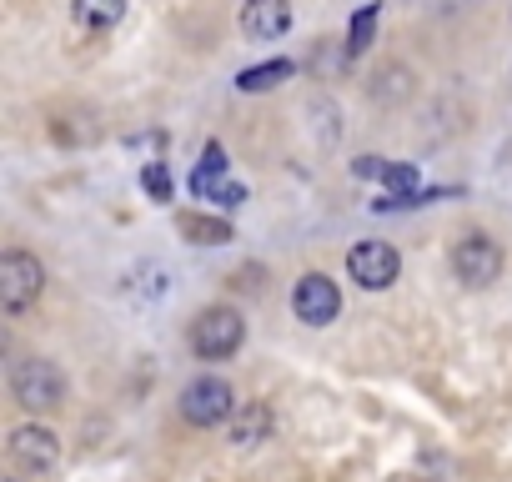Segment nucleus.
I'll use <instances>...</instances> for the list:
<instances>
[{"label":"nucleus","mask_w":512,"mask_h":482,"mask_svg":"<svg viewBox=\"0 0 512 482\" xmlns=\"http://www.w3.org/2000/svg\"><path fill=\"white\" fill-rule=\"evenodd\" d=\"M11 392H16V402L26 412H56L66 402V377H61V367L51 357H26L11 372Z\"/></svg>","instance_id":"nucleus-1"},{"label":"nucleus","mask_w":512,"mask_h":482,"mask_svg":"<svg viewBox=\"0 0 512 482\" xmlns=\"http://www.w3.org/2000/svg\"><path fill=\"white\" fill-rule=\"evenodd\" d=\"M181 417L191 427H216L226 417H236V392L226 377H191L181 387Z\"/></svg>","instance_id":"nucleus-2"},{"label":"nucleus","mask_w":512,"mask_h":482,"mask_svg":"<svg viewBox=\"0 0 512 482\" xmlns=\"http://www.w3.org/2000/svg\"><path fill=\"white\" fill-rule=\"evenodd\" d=\"M241 342H246V322H241V312H231V307H206V312L196 317V327H191V347H196V357H206V362L231 357Z\"/></svg>","instance_id":"nucleus-3"},{"label":"nucleus","mask_w":512,"mask_h":482,"mask_svg":"<svg viewBox=\"0 0 512 482\" xmlns=\"http://www.w3.org/2000/svg\"><path fill=\"white\" fill-rule=\"evenodd\" d=\"M452 272L467 287H492L502 277V247H497L487 231H472V236H462L457 247H452Z\"/></svg>","instance_id":"nucleus-4"},{"label":"nucleus","mask_w":512,"mask_h":482,"mask_svg":"<svg viewBox=\"0 0 512 482\" xmlns=\"http://www.w3.org/2000/svg\"><path fill=\"white\" fill-rule=\"evenodd\" d=\"M347 272H352L357 287L387 292L397 282V272H402V257H397L392 241H357V247L347 252Z\"/></svg>","instance_id":"nucleus-5"},{"label":"nucleus","mask_w":512,"mask_h":482,"mask_svg":"<svg viewBox=\"0 0 512 482\" xmlns=\"http://www.w3.org/2000/svg\"><path fill=\"white\" fill-rule=\"evenodd\" d=\"M46 287V272L31 252H6L0 257V302H6V312H26Z\"/></svg>","instance_id":"nucleus-6"},{"label":"nucleus","mask_w":512,"mask_h":482,"mask_svg":"<svg viewBox=\"0 0 512 482\" xmlns=\"http://www.w3.org/2000/svg\"><path fill=\"white\" fill-rule=\"evenodd\" d=\"M191 191H196L201 201L226 206V211L246 201V186L226 176V151H221V141H211V146H206V156H201V166L191 171Z\"/></svg>","instance_id":"nucleus-7"},{"label":"nucleus","mask_w":512,"mask_h":482,"mask_svg":"<svg viewBox=\"0 0 512 482\" xmlns=\"http://www.w3.org/2000/svg\"><path fill=\"white\" fill-rule=\"evenodd\" d=\"M292 312H297L307 327H327V322H337V312H342V292H337V282H332L327 272H307V277L297 282V292H292Z\"/></svg>","instance_id":"nucleus-8"},{"label":"nucleus","mask_w":512,"mask_h":482,"mask_svg":"<svg viewBox=\"0 0 512 482\" xmlns=\"http://www.w3.org/2000/svg\"><path fill=\"white\" fill-rule=\"evenodd\" d=\"M11 457L26 472H51L56 457H61V437L51 427H41V422H26V427L11 432Z\"/></svg>","instance_id":"nucleus-9"},{"label":"nucleus","mask_w":512,"mask_h":482,"mask_svg":"<svg viewBox=\"0 0 512 482\" xmlns=\"http://www.w3.org/2000/svg\"><path fill=\"white\" fill-rule=\"evenodd\" d=\"M292 26V6L287 0H246L241 6V31L251 41H277Z\"/></svg>","instance_id":"nucleus-10"},{"label":"nucleus","mask_w":512,"mask_h":482,"mask_svg":"<svg viewBox=\"0 0 512 482\" xmlns=\"http://www.w3.org/2000/svg\"><path fill=\"white\" fill-rule=\"evenodd\" d=\"M267 432H272V407L267 402H246L231 417V447H256V442H267Z\"/></svg>","instance_id":"nucleus-11"},{"label":"nucleus","mask_w":512,"mask_h":482,"mask_svg":"<svg viewBox=\"0 0 512 482\" xmlns=\"http://www.w3.org/2000/svg\"><path fill=\"white\" fill-rule=\"evenodd\" d=\"M71 16L86 31H111L126 21V0H71Z\"/></svg>","instance_id":"nucleus-12"},{"label":"nucleus","mask_w":512,"mask_h":482,"mask_svg":"<svg viewBox=\"0 0 512 482\" xmlns=\"http://www.w3.org/2000/svg\"><path fill=\"white\" fill-rule=\"evenodd\" d=\"M292 76V61H267V66H251V71H241L236 76V91H272V86H282Z\"/></svg>","instance_id":"nucleus-13"},{"label":"nucleus","mask_w":512,"mask_h":482,"mask_svg":"<svg viewBox=\"0 0 512 482\" xmlns=\"http://www.w3.org/2000/svg\"><path fill=\"white\" fill-rule=\"evenodd\" d=\"M181 231L206 241V247H216V241H231V226L226 221H206V216H181Z\"/></svg>","instance_id":"nucleus-14"},{"label":"nucleus","mask_w":512,"mask_h":482,"mask_svg":"<svg viewBox=\"0 0 512 482\" xmlns=\"http://www.w3.org/2000/svg\"><path fill=\"white\" fill-rule=\"evenodd\" d=\"M372 31H377V0L367 11H357L352 16V31H347V46H352V56H362L367 46H372Z\"/></svg>","instance_id":"nucleus-15"},{"label":"nucleus","mask_w":512,"mask_h":482,"mask_svg":"<svg viewBox=\"0 0 512 482\" xmlns=\"http://www.w3.org/2000/svg\"><path fill=\"white\" fill-rule=\"evenodd\" d=\"M382 181H387L402 201H407V196H417V166H412V161H402V166H397V161H387V176H382Z\"/></svg>","instance_id":"nucleus-16"},{"label":"nucleus","mask_w":512,"mask_h":482,"mask_svg":"<svg viewBox=\"0 0 512 482\" xmlns=\"http://www.w3.org/2000/svg\"><path fill=\"white\" fill-rule=\"evenodd\" d=\"M141 186H146V196H151V201H171V176H166V166H156V161H151V166L141 171Z\"/></svg>","instance_id":"nucleus-17"},{"label":"nucleus","mask_w":512,"mask_h":482,"mask_svg":"<svg viewBox=\"0 0 512 482\" xmlns=\"http://www.w3.org/2000/svg\"><path fill=\"white\" fill-rule=\"evenodd\" d=\"M352 171H357V176H387V161H382V156H362Z\"/></svg>","instance_id":"nucleus-18"}]
</instances>
